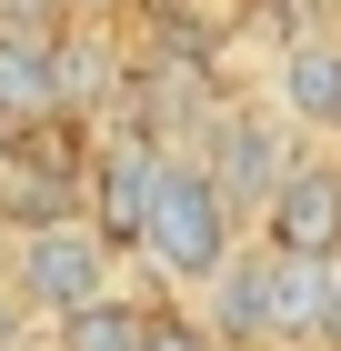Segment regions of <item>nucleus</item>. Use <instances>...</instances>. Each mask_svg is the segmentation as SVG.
Listing matches in <instances>:
<instances>
[{
	"label": "nucleus",
	"instance_id": "9b49d317",
	"mask_svg": "<svg viewBox=\"0 0 341 351\" xmlns=\"http://www.w3.org/2000/svg\"><path fill=\"white\" fill-rule=\"evenodd\" d=\"M141 351H221V341H211V322L171 311V301H151V311H141Z\"/></svg>",
	"mask_w": 341,
	"mask_h": 351
},
{
	"label": "nucleus",
	"instance_id": "0eeeda50",
	"mask_svg": "<svg viewBox=\"0 0 341 351\" xmlns=\"http://www.w3.org/2000/svg\"><path fill=\"white\" fill-rule=\"evenodd\" d=\"M281 161H291V151H281V131H271L261 110H231V121L211 131V181H221V201H231L241 221L261 211V191L281 181Z\"/></svg>",
	"mask_w": 341,
	"mask_h": 351
},
{
	"label": "nucleus",
	"instance_id": "7ed1b4c3",
	"mask_svg": "<svg viewBox=\"0 0 341 351\" xmlns=\"http://www.w3.org/2000/svg\"><path fill=\"white\" fill-rule=\"evenodd\" d=\"M161 161H171V151H161L151 131H110L101 151L80 161V221H91V231H101V241L121 251V261H131V251H141V221H151V191H161Z\"/></svg>",
	"mask_w": 341,
	"mask_h": 351
},
{
	"label": "nucleus",
	"instance_id": "6e6552de",
	"mask_svg": "<svg viewBox=\"0 0 341 351\" xmlns=\"http://www.w3.org/2000/svg\"><path fill=\"white\" fill-rule=\"evenodd\" d=\"M271 101H281L291 131H341V40H291L281 71H271Z\"/></svg>",
	"mask_w": 341,
	"mask_h": 351
},
{
	"label": "nucleus",
	"instance_id": "1a4fd4ad",
	"mask_svg": "<svg viewBox=\"0 0 341 351\" xmlns=\"http://www.w3.org/2000/svg\"><path fill=\"white\" fill-rule=\"evenodd\" d=\"M60 90H51V30L30 21H0V121L21 131V121H51Z\"/></svg>",
	"mask_w": 341,
	"mask_h": 351
},
{
	"label": "nucleus",
	"instance_id": "f8f14e48",
	"mask_svg": "<svg viewBox=\"0 0 341 351\" xmlns=\"http://www.w3.org/2000/svg\"><path fill=\"white\" fill-rule=\"evenodd\" d=\"M321 341H341V251H321Z\"/></svg>",
	"mask_w": 341,
	"mask_h": 351
},
{
	"label": "nucleus",
	"instance_id": "39448f33",
	"mask_svg": "<svg viewBox=\"0 0 341 351\" xmlns=\"http://www.w3.org/2000/svg\"><path fill=\"white\" fill-rule=\"evenodd\" d=\"M60 211H80V151H51L40 121H21L0 141V231H30V221H60Z\"/></svg>",
	"mask_w": 341,
	"mask_h": 351
},
{
	"label": "nucleus",
	"instance_id": "ddd939ff",
	"mask_svg": "<svg viewBox=\"0 0 341 351\" xmlns=\"http://www.w3.org/2000/svg\"><path fill=\"white\" fill-rule=\"evenodd\" d=\"M21 341H30V311H21V291L0 281V351H21Z\"/></svg>",
	"mask_w": 341,
	"mask_h": 351
},
{
	"label": "nucleus",
	"instance_id": "f03ea898",
	"mask_svg": "<svg viewBox=\"0 0 341 351\" xmlns=\"http://www.w3.org/2000/svg\"><path fill=\"white\" fill-rule=\"evenodd\" d=\"M110 261H121V251H110L80 211L10 231V291H21V311H30V322H60L71 301H91V291L110 281Z\"/></svg>",
	"mask_w": 341,
	"mask_h": 351
},
{
	"label": "nucleus",
	"instance_id": "2eb2a0df",
	"mask_svg": "<svg viewBox=\"0 0 341 351\" xmlns=\"http://www.w3.org/2000/svg\"><path fill=\"white\" fill-rule=\"evenodd\" d=\"M0 141H10V121H0Z\"/></svg>",
	"mask_w": 341,
	"mask_h": 351
},
{
	"label": "nucleus",
	"instance_id": "423d86ee",
	"mask_svg": "<svg viewBox=\"0 0 341 351\" xmlns=\"http://www.w3.org/2000/svg\"><path fill=\"white\" fill-rule=\"evenodd\" d=\"M301 341H321V261L261 241V351H301Z\"/></svg>",
	"mask_w": 341,
	"mask_h": 351
},
{
	"label": "nucleus",
	"instance_id": "20e7f679",
	"mask_svg": "<svg viewBox=\"0 0 341 351\" xmlns=\"http://www.w3.org/2000/svg\"><path fill=\"white\" fill-rule=\"evenodd\" d=\"M251 241L271 251H341V161H321V151H291L281 181L261 191V211H251Z\"/></svg>",
	"mask_w": 341,
	"mask_h": 351
},
{
	"label": "nucleus",
	"instance_id": "9d476101",
	"mask_svg": "<svg viewBox=\"0 0 341 351\" xmlns=\"http://www.w3.org/2000/svg\"><path fill=\"white\" fill-rule=\"evenodd\" d=\"M141 311H151L141 291L101 281L91 301H71V311L51 322V351H141Z\"/></svg>",
	"mask_w": 341,
	"mask_h": 351
},
{
	"label": "nucleus",
	"instance_id": "4468645a",
	"mask_svg": "<svg viewBox=\"0 0 341 351\" xmlns=\"http://www.w3.org/2000/svg\"><path fill=\"white\" fill-rule=\"evenodd\" d=\"M60 10H80V21H110V10H121V0H60Z\"/></svg>",
	"mask_w": 341,
	"mask_h": 351
},
{
	"label": "nucleus",
	"instance_id": "f257e3e1",
	"mask_svg": "<svg viewBox=\"0 0 341 351\" xmlns=\"http://www.w3.org/2000/svg\"><path fill=\"white\" fill-rule=\"evenodd\" d=\"M241 241H251V221L221 201L211 161H161V191H151V221H141V251H131V261H151L161 281L201 291Z\"/></svg>",
	"mask_w": 341,
	"mask_h": 351
}]
</instances>
